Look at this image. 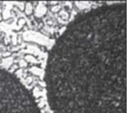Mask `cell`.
Instances as JSON below:
<instances>
[{"label": "cell", "mask_w": 127, "mask_h": 113, "mask_svg": "<svg viewBox=\"0 0 127 113\" xmlns=\"http://www.w3.org/2000/svg\"><path fill=\"white\" fill-rule=\"evenodd\" d=\"M0 113H41L33 97L20 80L1 67Z\"/></svg>", "instance_id": "cell-2"}, {"label": "cell", "mask_w": 127, "mask_h": 113, "mask_svg": "<svg viewBox=\"0 0 127 113\" xmlns=\"http://www.w3.org/2000/svg\"><path fill=\"white\" fill-rule=\"evenodd\" d=\"M126 1L79 14L50 50L45 81L53 113H127Z\"/></svg>", "instance_id": "cell-1"}]
</instances>
